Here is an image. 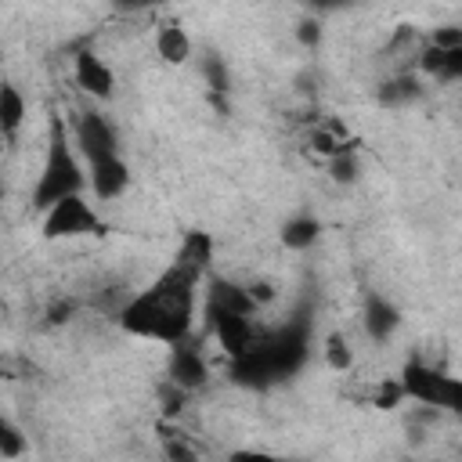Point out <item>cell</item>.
<instances>
[{"mask_svg": "<svg viewBox=\"0 0 462 462\" xmlns=\"http://www.w3.org/2000/svg\"><path fill=\"white\" fill-rule=\"evenodd\" d=\"M206 260L202 256H180L173 260L170 271H162L144 292H137L126 310H123V328L141 336V339H155V343H180L191 328L195 318V285L202 274Z\"/></svg>", "mask_w": 462, "mask_h": 462, "instance_id": "6da1fadb", "label": "cell"}, {"mask_svg": "<svg viewBox=\"0 0 462 462\" xmlns=\"http://www.w3.org/2000/svg\"><path fill=\"white\" fill-rule=\"evenodd\" d=\"M83 188H87V166H79V159H76V141L65 134L61 123H54L47 159H43V170H40V184L32 191V206L47 209L51 202H58L65 195H76Z\"/></svg>", "mask_w": 462, "mask_h": 462, "instance_id": "7a4b0ae2", "label": "cell"}, {"mask_svg": "<svg viewBox=\"0 0 462 462\" xmlns=\"http://www.w3.org/2000/svg\"><path fill=\"white\" fill-rule=\"evenodd\" d=\"M401 383H404V397L422 401V404L440 408V411L462 415V379H455L448 372H437L422 361H408L404 372H401Z\"/></svg>", "mask_w": 462, "mask_h": 462, "instance_id": "3957f363", "label": "cell"}, {"mask_svg": "<svg viewBox=\"0 0 462 462\" xmlns=\"http://www.w3.org/2000/svg\"><path fill=\"white\" fill-rule=\"evenodd\" d=\"M101 235V217L83 191L65 195L43 209V238H87Z\"/></svg>", "mask_w": 462, "mask_h": 462, "instance_id": "277c9868", "label": "cell"}, {"mask_svg": "<svg viewBox=\"0 0 462 462\" xmlns=\"http://www.w3.org/2000/svg\"><path fill=\"white\" fill-rule=\"evenodd\" d=\"M87 188L97 202H116L126 195L130 188V166L119 152H108V155H97L87 162Z\"/></svg>", "mask_w": 462, "mask_h": 462, "instance_id": "5b68a950", "label": "cell"}, {"mask_svg": "<svg viewBox=\"0 0 462 462\" xmlns=\"http://www.w3.org/2000/svg\"><path fill=\"white\" fill-rule=\"evenodd\" d=\"M72 79L94 101H108L116 94V69L97 51H79L72 58Z\"/></svg>", "mask_w": 462, "mask_h": 462, "instance_id": "8992f818", "label": "cell"}, {"mask_svg": "<svg viewBox=\"0 0 462 462\" xmlns=\"http://www.w3.org/2000/svg\"><path fill=\"white\" fill-rule=\"evenodd\" d=\"M72 141H76V148H79V155H83L87 162H90V159H97V155L119 152L112 123H108L105 116H97V112H87V116L76 123V134H72Z\"/></svg>", "mask_w": 462, "mask_h": 462, "instance_id": "52a82bcc", "label": "cell"}, {"mask_svg": "<svg viewBox=\"0 0 462 462\" xmlns=\"http://www.w3.org/2000/svg\"><path fill=\"white\" fill-rule=\"evenodd\" d=\"M419 69L426 76H433L437 83H455L462 79V43L455 47H440V43H426L419 51Z\"/></svg>", "mask_w": 462, "mask_h": 462, "instance_id": "ba28073f", "label": "cell"}, {"mask_svg": "<svg viewBox=\"0 0 462 462\" xmlns=\"http://www.w3.org/2000/svg\"><path fill=\"white\" fill-rule=\"evenodd\" d=\"M155 54L166 65H184L191 58V36H188V29L180 22H173V18L159 22L155 25Z\"/></svg>", "mask_w": 462, "mask_h": 462, "instance_id": "9c48e42d", "label": "cell"}, {"mask_svg": "<svg viewBox=\"0 0 462 462\" xmlns=\"http://www.w3.org/2000/svg\"><path fill=\"white\" fill-rule=\"evenodd\" d=\"M307 144H310V152L318 155V159H336V155H343V152H357V144H354V137L346 134V126L343 123H336V119H325V123H318L314 130H310V137H307Z\"/></svg>", "mask_w": 462, "mask_h": 462, "instance_id": "30bf717a", "label": "cell"}, {"mask_svg": "<svg viewBox=\"0 0 462 462\" xmlns=\"http://www.w3.org/2000/svg\"><path fill=\"white\" fill-rule=\"evenodd\" d=\"M25 116H29V105H25L22 90H18L14 83H4V87H0V134L11 141V137L22 130Z\"/></svg>", "mask_w": 462, "mask_h": 462, "instance_id": "8fae6325", "label": "cell"}, {"mask_svg": "<svg viewBox=\"0 0 462 462\" xmlns=\"http://www.w3.org/2000/svg\"><path fill=\"white\" fill-rule=\"evenodd\" d=\"M321 357H325V365H328L332 372H350L354 361H357V354H354V346H350V339H346L343 332H328V336H325Z\"/></svg>", "mask_w": 462, "mask_h": 462, "instance_id": "7c38bea8", "label": "cell"}, {"mask_svg": "<svg viewBox=\"0 0 462 462\" xmlns=\"http://www.w3.org/2000/svg\"><path fill=\"white\" fill-rule=\"evenodd\" d=\"M206 379V361H202V354H195V350H177L173 354V383L177 386H199Z\"/></svg>", "mask_w": 462, "mask_h": 462, "instance_id": "4fadbf2b", "label": "cell"}, {"mask_svg": "<svg viewBox=\"0 0 462 462\" xmlns=\"http://www.w3.org/2000/svg\"><path fill=\"white\" fill-rule=\"evenodd\" d=\"M397 321H401L397 310H393L386 300H379V296H375V300L368 303V310H365V325H368V332H372L375 339H386V336L397 328Z\"/></svg>", "mask_w": 462, "mask_h": 462, "instance_id": "5bb4252c", "label": "cell"}, {"mask_svg": "<svg viewBox=\"0 0 462 462\" xmlns=\"http://www.w3.org/2000/svg\"><path fill=\"white\" fill-rule=\"evenodd\" d=\"M318 220H310V217H292L285 227H282V242L289 245V249H307V245H314L318 242Z\"/></svg>", "mask_w": 462, "mask_h": 462, "instance_id": "9a60e30c", "label": "cell"}, {"mask_svg": "<svg viewBox=\"0 0 462 462\" xmlns=\"http://www.w3.org/2000/svg\"><path fill=\"white\" fill-rule=\"evenodd\" d=\"M328 173L336 184H354L357 180V152H343V155L328 159Z\"/></svg>", "mask_w": 462, "mask_h": 462, "instance_id": "2e32d148", "label": "cell"}, {"mask_svg": "<svg viewBox=\"0 0 462 462\" xmlns=\"http://www.w3.org/2000/svg\"><path fill=\"white\" fill-rule=\"evenodd\" d=\"M245 292H249V300H253L256 307L274 300V285H271V282H260V278H256V282H249V285H245Z\"/></svg>", "mask_w": 462, "mask_h": 462, "instance_id": "e0dca14e", "label": "cell"}, {"mask_svg": "<svg viewBox=\"0 0 462 462\" xmlns=\"http://www.w3.org/2000/svg\"><path fill=\"white\" fill-rule=\"evenodd\" d=\"M14 455H22V440H18V433L11 426H4V433H0V458H14Z\"/></svg>", "mask_w": 462, "mask_h": 462, "instance_id": "ac0fdd59", "label": "cell"}]
</instances>
